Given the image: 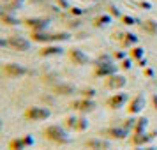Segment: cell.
I'll list each match as a JSON object with an SVG mask.
<instances>
[{
	"label": "cell",
	"instance_id": "1",
	"mask_svg": "<svg viewBox=\"0 0 157 150\" xmlns=\"http://www.w3.org/2000/svg\"><path fill=\"white\" fill-rule=\"evenodd\" d=\"M69 39V34L67 32H30V41L32 43H41V44H55V43H62V41H67Z\"/></svg>",
	"mask_w": 157,
	"mask_h": 150
},
{
	"label": "cell",
	"instance_id": "2",
	"mask_svg": "<svg viewBox=\"0 0 157 150\" xmlns=\"http://www.w3.org/2000/svg\"><path fill=\"white\" fill-rule=\"evenodd\" d=\"M43 136L48 140V141L58 143V145H65L69 141V134L65 131L64 125H58V124H51L43 131Z\"/></svg>",
	"mask_w": 157,
	"mask_h": 150
},
{
	"label": "cell",
	"instance_id": "3",
	"mask_svg": "<svg viewBox=\"0 0 157 150\" xmlns=\"http://www.w3.org/2000/svg\"><path fill=\"white\" fill-rule=\"evenodd\" d=\"M50 117H51V111L46 106H30L23 113V118L29 122H43V120H48Z\"/></svg>",
	"mask_w": 157,
	"mask_h": 150
},
{
	"label": "cell",
	"instance_id": "4",
	"mask_svg": "<svg viewBox=\"0 0 157 150\" xmlns=\"http://www.w3.org/2000/svg\"><path fill=\"white\" fill-rule=\"evenodd\" d=\"M2 71H4V74L9 76V78H23V76L29 74V69H27L25 65L18 64V62H7V64H4Z\"/></svg>",
	"mask_w": 157,
	"mask_h": 150
},
{
	"label": "cell",
	"instance_id": "5",
	"mask_svg": "<svg viewBox=\"0 0 157 150\" xmlns=\"http://www.w3.org/2000/svg\"><path fill=\"white\" fill-rule=\"evenodd\" d=\"M32 46V41L23 36H11L7 37V48L14 51H29Z\"/></svg>",
	"mask_w": 157,
	"mask_h": 150
},
{
	"label": "cell",
	"instance_id": "6",
	"mask_svg": "<svg viewBox=\"0 0 157 150\" xmlns=\"http://www.w3.org/2000/svg\"><path fill=\"white\" fill-rule=\"evenodd\" d=\"M115 71H117V67L109 62V58L101 57L97 65H95V69H94V74L95 76H111V74H115Z\"/></svg>",
	"mask_w": 157,
	"mask_h": 150
},
{
	"label": "cell",
	"instance_id": "7",
	"mask_svg": "<svg viewBox=\"0 0 157 150\" xmlns=\"http://www.w3.org/2000/svg\"><path fill=\"white\" fill-rule=\"evenodd\" d=\"M23 25L30 32H43L50 27V20L48 18H27V20H23Z\"/></svg>",
	"mask_w": 157,
	"mask_h": 150
},
{
	"label": "cell",
	"instance_id": "8",
	"mask_svg": "<svg viewBox=\"0 0 157 150\" xmlns=\"http://www.w3.org/2000/svg\"><path fill=\"white\" fill-rule=\"evenodd\" d=\"M71 108H72V110H76V111H79V113H88V111H94L95 102H94L92 99L81 97V99H78V101H72Z\"/></svg>",
	"mask_w": 157,
	"mask_h": 150
},
{
	"label": "cell",
	"instance_id": "9",
	"mask_svg": "<svg viewBox=\"0 0 157 150\" xmlns=\"http://www.w3.org/2000/svg\"><path fill=\"white\" fill-rule=\"evenodd\" d=\"M67 57L71 60L72 65H85L88 64V57L85 55V51L78 50V48H71V50L67 51Z\"/></svg>",
	"mask_w": 157,
	"mask_h": 150
},
{
	"label": "cell",
	"instance_id": "10",
	"mask_svg": "<svg viewBox=\"0 0 157 150\" xmlns=\"http://www.w3.org/2000/svg\"><path fill=\"white\" fill-rule=\"evenodd\" d=\"M125 85V78L120 76V74H111V76H108V79L104 81V87L109 88V90H118L122 87Z\"/></svg>",
	"mask_w": 157,
	"mask_h": 150
},
{
	"label": "cell",
	"instance_id": "11",
	"mask_svg": "<svg viewBox=\"0 0 157 150\" xmlns=\"http://www.w3.org/2000/svg\"><path fill=\"white\" fill-rule=\"evenodd\" d=\"M62 48L57 46V44H46L39 50V57L43 58H48V57H57V55H62Z\"/></svg>",
	"mask_w": 157,
	"mask_h": 150
},
{
	"label": "cell",
	"instance_id": "12",
	"mask_svg": "<svg viewBox=\"0 0 157 150\" xmlns=\"http://www.w3.org/2000/svg\"><path fill=\"white\" fill-rule=\"evenodd\" d=\"M74 87L71 83H64V81H57L55 85H53V92L57 94V95H71L74 94Z\"/></svg>",
	"mask_w": 157,
	"mask_h": 150
},
{
	"label": "cell",
	"instance_id": "13",
	"mask_svg": "<svg viewBox=\"0 0 157 150\" xmlns=\"http://www.w3.org/2000/svg\"><path fill=\"white\" fill-rule=\"evenodd\" d=\"M125 101H127V95H125V94H113V95L106 101V104L111 108V110H118V108L124 106Z\"/></svg>",
	"mask_w": 157,
	"mask_h": 150
},
{
	"label": "cell",
	"instance_id": "14",
	"mask_svg": "<svg viewBox=\"0 0 157 150\" xmlns=\"http://www.w3.org/2000/svg\"><path fill=\"white\" fill-rule=\"evenodd\" d=\"M85 147L90 150H108L109 148V143L104 141V140H99V138H92V140L85 141Z\"/></svg>",
	"mask_w": 157,
	"mask_h": 150
},
{
	"label": "cell",
	"instance_id": "15",
	"mask_svg": "<svg viewBox=\"0 0 157 150\" xmlns=\"http://www.w3.org/2000/svg\"><path fill=\"white\" fill-rule=\"evenodd\" d=\"M143 104H145V101H143L141 95H136L134 99H131L129 101V104H127V111L131 115H134V113H140L143 110Z\"/></svg>",
	"mask_w": 157,
	"mask_h": 150
},
{
	"label": "cell",
	"instance_id": "16",
	"mask_svg": "<svg viewBox=\"0 0 157 150\" xmlns=\"http://www.w3.org/2000/svg\"><path fill=\"white\" fill-rule=\"evenodd\" d=\"M0 23H4L6 27H18L21 21H20V20L14 16V13H9V11H7L6 14L0 18Z\"/></svg>",
	"mask_w": 157,
	"mask_h": 150
},
{
	"label": "cell",
	"instance_id": "17",
	"mask_svg": "<svg viewBox=\"0 0 157 150\" xmlns=\"http://www.w3.org/2000/svg\"><path fill=\"white\" fill-rule=\"evenodd\" d=\"M141 29L147 32V34H150V36H155L157 34V21L155 20H145V21L141 23Z\"/></svg>",
	"mask_w": 157,
	"mask_h": 150
},
{
	"label": "cell",
	"instance_id": "18",
	"mask_svg": "<svg viewBox=\"0 0 157 150\" xmlns=\"http://www.w3.org/2000/svg\"><path fill=\"white\" fill-rule=\"evenodd\" d=\"M106 134H109V138H117V140H122V138H125L127 136V131L124 127H111V129H106L104 131Z\"/></svg>",
	"mask_w": 157,
	"mask_h": 150
},
{
	"label": "cell",
	"instance_id": "19",
	"mask_svg": "<svg viewBox=\"0 0 157 150\" xmlns=\"http://www.w3.org/2000/svg\"><path fill=\"white\" fill-rule=\"evenodd\" d=\"M7 148L9 150H25L27 145L23 141V138H13V140L7 143Z\"/></svg>",
	"mask_w": 157,
	"mask_h": 150
},
{
	"label": "cell",
	"instance_id": "20",
	"mask_svg": "<svg viewBox=\"0 0 157 150\" xmlns=\"http://www.w3.org/2000/svg\"><path fill=\"white\" fill-rule=\"evenodd\" d=\"M122 46H125V48H129V46H132V44L138 43V37L134 36V34H124L120 39Z\"/></svg>",
	"mask_w": 157,
	"mask_h": 150
},
{
	"label": "cell",
	"instance_id": "21",
	"mask_svg": "<svg viewBox=\"0 0 157 150\" xmlns=\"http://www.w3.org/2000/svg\"><path fill=\"white\" fill-rule=\"evenodd\" d=\"M23 4H25V0H9V2H6V7L9 13H14L18 9H21Z\"/></svg>",
	"mask_w": 157,
	"mask_h": 150
},
{
	"label": "cell",
	"instance_id": "22",
	"mask_svg": "<svg viewBox=\"0 0 157 150\" xmlns=\"http://www.w3.org/2000/svg\"><path fill=\"white\" fill-rule=\"evenodd\" d=\"M109 21H111V18L108 14H102V16H97V18L94 20V25H95V27H104V25H108Z\"/></svg>",
	"mask_w": 157,
	"mask_h": 150
},
{
	"label": "cell",
	"instance_id": "23",
	"mask_svg": "<svg viewBox=\"0 0 157 150\" xmlns=\"http://www.w3.org/2000/svg\"><path fill=\"white\" fill-rule=\"evenodd\" d=\"M86 127H88V122H86V118H83V117H78V122H76V127H74V131L81 133V131H85Z\"/></svg>",
	"mask_w": 157,
	"mask_h": 150
},
{
	"label": "cell",
	"instance_id": "24",
	"mask_svg": "<svg viewBox=\"0 0 157 150\" xmlns=\"http://www.w3.org/2000/svg\"><path fill=\"white\" fill-rule=\"evenodd\" d=\"M134 125H136V134H140V133L145 131V127H147V118H140V120H136Z\"/></svg>",
	"mask_w": 157,
	"mask_h": 150
},
{
	"label": "cell",
	"instance_id": "25",
	"mask_svg": "<svg viewBox=\"0 0 157 150\" xmlns=\"http://www.w3.org/2000/svg\"><path fill=\"white\" fill-rule=\"evenodd\" d=\"M131 57L136 58V60H141V57H143V48H140V46H134V48L131 50Z\"/></svg>",
	"mask_w": 157,
	"mask_h": 150
},
{
	"label": "cell",
	"instance_id": "26",
	"mask_svg": "<svg viewBox=\"0 0 157 150\" xmlns=\"http://www.w3.org/2000/svg\"><path fill=\"white\" fill-rule=\"evenodd\" d=\"M76 122H78V117H67V118H65V125H64V127L74 129V127H76Z\"/></svg>",
	"mask_w": 157,
	"mask_h": 150
},
{
	"label": "cell",
	"instance_id": "27",
	"mask_svg": "<svg viewBox=\"0 0 157 150\" xmlns=\"http://www.w3.org/2000/svg\"><path fill=\"white\" fill-rule=\"evenodd\" d=\"M81 95L86 97V99H92L94 95H95V90H94V88H83V90H81Z\"/></svg>",
	"mask_w": 157,
	"mask_h": 150
},
{
	"label": "cell",
	"instance_id": "28",
	"mask_svg": "<svg viewBox=\"0 0 157 150\" xmlns=\"http://www.w3.org/2000/svg\"><path fill=\"white\" fill-rule=\"evenodd\" d=\"M120 20L125 23V25H134V23H136L132 16H120Z\"/></svg>",
	"mask_w": 157,
	"mask_h": 150
},
{
	"label": "cell",
	"instance_id": "29",
	"mask_svg": "<svg viewBox=\"0 0 157 150\" xmlns=\"http://www.w3.org/2000/svg\"><path fill=\"white\" fill-rule=\"evenodd\" d=\"M21 138H23V141H25L27 147H32V145H34V138H32L30 134H25V136H21Z\"/></svg>",
	"mask_w": 157,
	"mask_h": 150
},
{
	"label": "cell",
	"instance_id": "30",
	"mask_svg": "<svg viewBox=\"0 0 157 150\" xmlns=\"http://www.w3.org/2000/svg\"><path fill=\"white\" fill-rule=\"evenodd\" d=\"M71 14H74V16H79V14H83V11H79L78 7H72V9H71Z\"/></svg>",
	"mask_w": 157,
	"mask_h": 150
},
{
	"label": "cell",
	"instance_id": "31",
	"mask_svg": "<svg viewBox=\"0 0 157 150\" xmlns=\"http://www.w3.org/2000/svg\"><path fill=\"white\" fill-rule=\"evenodd\" d=\"M6 13H7V7H6V6H0V18L6 14Z\"/></svg>",
	"mask_w": 157,
	"mask_h": 150
},
{
	"label": "cell",
	"instance_id": "32",
	"mask_svg": "<svg viewBox=\"0 0 157 150\" xmlns=\"http://www.w3.org/2000/svg\"><path fill=\"white\" fill-rule=\"evenodd\" d=\"M122 67H124V69H129V67H131V62H129V60H124V62H122Z\"/></svg>",
	"mask_w": 157,
	"mask_h": 150
},
{
	"label": "cell",
	"instance_id": "33",
	"mask_svg": "<svg viewBox=\"0 0 157 150\" xmlns=\"http://www.w3.org/2000/svg\"><path fill=\"white\" fill-rule=\"evenodd\" d=\"M109 13H111L113 16H120V13L117 11V7H111V11H109Z\"/></svg>",
	"mask_w": 157,
	"mask_h": 150
},
{
	"label": "cell",
	"instance_id": "34",
	"mask_svg": "<svg viewBox=\"0 0 157 150\" xmlns=\"http://www.w3.org/2000/svg\"><path fill=\"white\" fill-rule=\"evenodd\" d=\"M4 46H7V39H0V48H4Z\"/></svg>",
	"mask_w": 157,
	"mask_h": 150
},
{
	"label": "cell",
	"instance_id": "35",
	"mask_svg": "<svg viewBox=\"0 0 157 150\" xmlns=\"http://www.w3.org/2000/svg\"><path fill=\"white\" fill-rule=\"evenodd\" d=\"M152 102H154V106H155V110H157V94L152 97Z\"/></svg>",
	"mask_w": 157,
	"mask_h": 150
},
{
	"label": "cell",
	"instance_id": "36",
	"mask_svg": "<svg viewBox=\"0 0 157 150\" xmlns=\"http://www.w3.org/2000/svg\"><path fill=\"white\" fill-rule=\"evenodd\" d=\"M2 127H4V122H2V118H0V131H2Z\"/></svg>",
	"mask_w": 157,
	"mask_h": 150
},
{
	"label": "cell",
	"instance_id": "37",
	"mask_svg": "<svg viewBox=\"0 0 157 150\" xmlns=\"http://www.w3.org/2000/svg\"><path fill=\"white\" fill-rule=\"evenodd\" d=\"M143 150H157V148H143Z\"/></svg>",
	"mask_w": 157,
	"mask_h": 150
},
{
	"label": "cell",
	"instance_id": "38",
	"mask_svg": "<svg viewBox=\"0 0 157 150\" xmlns=\"http://www.w3.org/2000/svg\"><path fill=\"white\" fill-rule=\"evenodd\" d=\"M0 2H9V0H0Z\"/></svg>",
	"mask_w": 157,
	"mask_h": 150
}]
</instances>
